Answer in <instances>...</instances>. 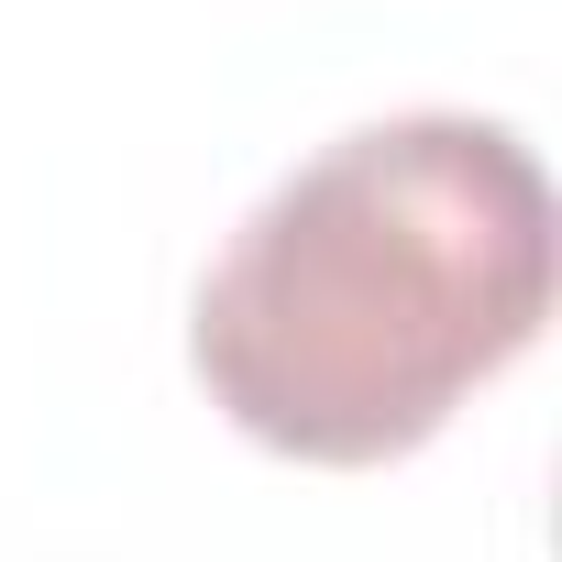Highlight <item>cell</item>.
<instances>
[{
    "label": "cell",
    "mask_w": 562,
    "mask_h": 562,
    "mask_svg": "<svg viewBox=\"0 0 562 562\" xmlns=\"http://www.w3.org/2000/svg\"><path fill=\"white\" fill-rule=\"evenodd\" d=\"M551 177L507 122L397 111L276 177L188 310L210 408L288 463H397L551 321Z\"/></svg>",
    "instance_id": "6da1fadb"
}]
</instances>
